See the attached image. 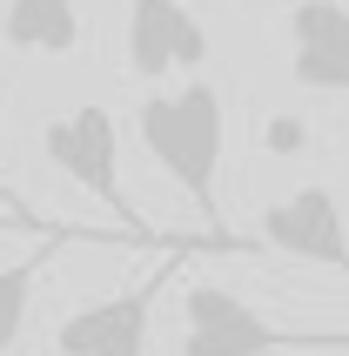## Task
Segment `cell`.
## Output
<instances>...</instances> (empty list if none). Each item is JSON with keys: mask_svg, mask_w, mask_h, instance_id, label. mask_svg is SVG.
<instances>
[{"mask_svg": "<svg viewBox=\"0 0 349 356\" xmlns=\"http://www.w3.org/2000/svg\"><path fill=\"white\" fill-rule=\"evenodd\" d=\"M135 135L155 155L161 175H174V188L202 209L209 236H229L215 181H222V148H229V121H222V95L209 81H188L174 95H148L135 108Z\"/></svg>", "mask_w": 349, "mask_h": 356, "instance_id": "obj_1", "label": "cell"}, {"mask_svg": "<svg viewBox=\"0 0 349 356\" xmlns=\"http://www.w3.org/2000/svg\"><path fill=\"white\" fill-rule=\"evenodd\" d=\"M188 330H181V350L174 356H275V350H343V330H282L269 323L255 302H242L235 289H215V282H195L188 296Z\"/></svg>", "mask_w": 349, "mask_h": 356, "instance_id": "obj_2", "label": "cell"}, {"mask_svg": "<svg viewBox=\"0 0 349 356\" xmlns=\"http://www.w3.org/2000/svg\"><path fill=\"white\" fill-rule=\"evenodd\" d=\"M40 155L54 161L67 181H81L95 202H108L135 242H148V222L135 216V202H128V188H121V121L108 115L101 101L54 115L47 128H40Z\"/></svg>", "mask_w": 349, "mask_h": 356, "instance_id": "obj_3", "label": "cell"}, {"mask_svg": "<svg viewBox=\"0 0 349 356\" xmlns=\"http://www.w3.org/2000/svg\"><path fill=\"white\" fill-rule=\"evenodd\" d=\"M255 249H275V256L295 262H323V269H343V209L323 181H302L295 195L269 202L255 216Z\"/></svg>", "mask_w": 349, "mask_h": 356, "instance_id": "obj_4", "label": "cell"}, {"mask_svg": "<svg viewBox=\"0 0 349 356\" xmlns=\"http://www.w3.org/2000/svg\"><path fill=\"white\" fill-rule=\"evenodd\" d=\"M161 282H141V289H121V296H101L74 316H60L54 350L60 356H148V323H155V296Z\"/></svg>", "mask_w": 349, "mask_h": 356, "instance_id": "obj_5", "label": "cell"}, {"mask_svg": "<svg viewBox=\"0 0 349 356\" xmlns=\"http://www.w3.org/2000/svg\"><path fill=\"white\" fill-rule=\"evenodd\" d=\"M209 34L181 0H128V67L141 81H168L174 67H202Z\"/></svg>", "mask_w": 349, "mask_h": 356, "instance_id": "obj_6", "label": "cell"}, {"mask_svg": "<svg viewBox=\"0 0 349 356\" xmlns=\"http://www.w3.org/2000/svg\"><path fill=\"white\" fill-rule=\"evenodd\" d=\"M289 74L309 95L349 88V14L343 0H295L289 7Z\"/></svg>", "mask_w": 349, "mask_h": 356, "instance_id": "obj_7", "label": "cell"}, {"mask_svg": "<svg viewBox=\"0 0 349 356\" xmlns=\"http://www.w3.org/2000/svg\"><path fill=\"white\" fill-rule=\"evenodd\" d=\"M0 40L20 54H74L81 47V7L74 0H7Z\"/></svg>", "mask_w": 349, "mask_h": 356, "instance_id": "obj_8", "label": "cell"}, {"mask_svg": "<svg viewBox=\"0 0 349 356\" xmlns=\"http://www.w3.org/2000/svg\"><path fill=\"white\" fill-rule=\"evenodd\" d=\"M60 242H101L95 229H54V236L34 242V256L14 262V269H0V356L20 350V330H27V302H34V276L47 269V256H54Z\"/></svg>", "mask_w": 349, "mask_h": 356, "instance_id": "obj_9", "label": "cell"}, {"mask_svg": "<svg viewBox=\"0 0 349 356\" xmlns=\"http://www.w3.org/2000/svg\"><path fill=\"white\" fill-rule=\"evenodd\" d=\"M262 155H302L309 148V121L302 115H262Z\"/></svg>", "mask_w": 349, "mask_h": 356, "instance_id": "obj_10", "label": "cell"}, {"mask_svg": "<svg viewBox=\"0 0 349 356\" xmlns=\"http://www.w3.org/2000/svg\"><path fill=\"white\" fill-rule=\"evenodd\" d=\"M0 216H7V222H20L27 236H47V229H54V222H40L34 209L14 195V181H7V128H0Z\"/></svg>", "mask_w": 349, "mask_h": 356, "instance_id": "obj_11", "label": "cell"}, {"mask_svg": "<svg viewBox=\"0 0 349 356\" xmlns=\"http://www.w3.org/2000/svg\"><path fill=\"white\" fill-rule=\"evenodd\" d=\"M14 229H20V222H7V216H0V236H14ZM54 229H60V222H54ZM54 229H47V236H54Z\"/></svg>", "mask_w": 349, "mask_h": 356, "instance_id": "obj_12", "label": "cell"}]
</instances>
